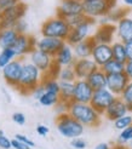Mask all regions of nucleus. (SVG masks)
Wrapping results in <instances>:
<instances>
[{
  "label": "nucleus",
  "instance_id": "43",
  "mask_svg": "<svg viewBox=\"0 0 132 149\" xmlns=\"http://www.w3.org/2000/svg\"><path fill=\"white\" fill-rule=\"evenodd\" d=\"M0 148L1 149H11L12 148V142L10 138H7L6 136L0 137Z\"/></svg>",
  "mask_w": 132,
  "mask_h": 149
},
{
  "label": "nucleus",
  "instance_id": "22",
  "mask_svg": "<svg viewBox=\"0 0 132 149\" xmlns=\"http://www.w3.org/2000/svg\"><path fill=\"white\" fill-rule=\"evenodd\" d=\"M96 45V41L93 40V38L86 39L81 42L76 44V45L73 46V50H74V55L76 57V59H80V58H90L91 57V54H92V50Z\"/></svg>",
  "mask_w": 132,
  "mask_h": 149
},
{
  "label": "nucleus",
  "instance_id": "8",
  "mask_svg": "<svg viewBox=\"0 0 132 149\" xmlns=\"http://www.w3.org/2000/svg\"><path fill=\"white\" fill-rule=\"evenodd\" d=\"M23 63L24 62L22 61L21 58H16V59H13L11 63L7 64L5 68L1 69L3 78L9 86H11L13 88L17 87L21 74H22V69H23Z\"/></svg>",
  "mask_w": 132,
  "mask_h": 149
},
{
  "label": "nucleus",
  "instance_id": "37",
  "mask_svg": "<svg viewBox=\"0 0 132 149\" xmlns=\"http://www.w3.org/2000/svg\"><path fill=\"white\" fill-rule=\"evenodd\" d=\"M70 146L74 149H85L87 147V143L83 137H76L70 139Z\"/></svg>",
  "mask_w": 132,
  "mask_h": 149
},
{
  "label": "nucleus",
  "instance_id": "42",
  "mask_svg": "<svg viewBox=\"0 0 132 149\" xmlns=\"http://www.w3.org/2000/svg\"><path fill=\"white\" fill-rule=\"evenodd\" d=\"M15 138H17L18 141H21L22 143H24L27 144L28 147H31V148H34V142L31 139V138H28L26 135H22V133H17L16 136H15Z\"/></svg>",
  "mask_w": 132,
  "mask_h": 149
},
{
  "label": "nucleus",
  "instance_id": "27",
  "mask_svg": "<svg viewBox=\"0 0 132 149\" xmlns=\"http://www.w3.org/2000/svg\"><path fill=\"white\" fill-rule=\"evenodd\" d=\"M102 70H103L107 75H110V74H118V73H124L125 70V63L119 62L116 59H110L108 63H106L102 67Z\"/></svg>",
  "mask_w": 132,
  "mask_h": 149
},
{
  "label": "nucleus",
  "instance_id": "26",
  "mask_svg": "<svg viewBox=\"0 0 132 149\" xmlns=\"http://www.w3.org/2000/svg\"><path fill=\"white\" fill-rule=\"evenodd\" d=\"M112 51H113V58L119 62L126 63L127 56H126V50H125V44L120 40H116L112 44Z\"/></svg>",
  "mask_w": 132,
  "mask_h": 149
},
{
  "label": "nucleus",
  "instance_id": "17",
  "mask_svg": "<svg viewBox=\"0 0 132 149\" xmlns=\"http://www.w3.org/2000/svg\"><path fill=\"white\" fill-rule=\"evenodd\" d=\"M99 67L94 63V61L91 57L90 58L76 59L75 63L73 64V69H74V72H75L76 79H84V80H86L91 73H93Z\"/></svg>",
  "mask_w": 132,
  "mask_h": 149
},
{
  "label": "nucleus",
  "instance_id": "24",
  "mask_svg": "<svg viewBox=\"0 0 132 149\" xmlns=\"http://www.w3.org/2000/svg\"><path fill=\"white\" fill-rule=\"evenodd\" d=\"M18 33L15 31V28H6L0 29V47L7 49L12 47L18 38Z\"/></svg>",
  "mask_w": 132,
  "mask_h": 149
},
{
  "label": "nucleus",
  "instance_id": "4",
  "mask_svg": "<svg viewBox=\"0 0 132 149\" xmlns=\"http://www.w3.org/2000/svg\"><path fill=\"white\" fill-rule=\"evenodd\" d=\"M116 7V0H83V12L94 19L108 16Z\"/></svg>",
  "mask_w": 132,
  "mask_h": 149
},
{
  "label": "nucleus",
  "instance_id": "44",
  "mask_svg": "<svg viewBox=\"0 0 132 149\" xmlns=\"http://www.w3.org/2000/svg\"><path fill=\"white\" fill-rule=\"evenodd\" d=\"M11 142H12V148L13 149H31V147H28L27 144L22 143L21 141H18L17 138L11 139Z\"/></svg>",
  "mask_w": 132,
  "mask_h": 149
},
{
  "label": "nucleus",
  "instance_id": "14",
  "mask_svg": "<svg viewBox=\"0 0 132 149\" xmlns=\"http://www.w3.org/2000/svg\"><path fill=\"white\" fill-rule=\"evenodd\" d=\"M29 62H32L42 74H46L53 67L55 59L52 56H50L38 49H35V50H33L32 54L29 55Z\"/></svg>",
  "mask_w": 132,
  "mask_h": 149
},
{
  "label": "nucleus",
  "instance_id": "28",
  "mask_svg": "<svg viewBox=\"0 0 132 149\" xmlns=\"http://www.w3.org/2000/svg\"><path fill=\"white\" fill-rule=\"evenodd\" d=\"M41 84H42L44 88H45V92L55 93V95L60 96V80H58V79L50 78V77L44 75Z\"/></svg>",
  "mask_w": 132,
  "mask_h": 149
},
{
  "label": "nucleus",
  "instance_id": "25",
  "mask_svg": "<svg viewBox=\"0 0 132 149\" xmlns=\"http://www.w3.org/2000/svg\"><path fill=\"white\" fill-rule=\"evenodd\" d=\"M74 86V81H60V100L63 102H72Z\"/></svg>",
  "mask_w": 132,
  "mask_h": 149
},
{
  "label": "nucleus",
  "instance_id": "12",
  "mask_svg": "<svg viewBox=\"0 0 132 149\" xmlns=\"http://www.w3.org/2000/svg\"><path fill=\"white\" fill-rule=\"evenodd\" d=\"M84 13L83 12V0H62L58 5L56 16H60L67 19L75 15Z\"/></svg>",
  "mask_w": 132,
  "mask_h": 149
},
{
  "label": "nucleus",
  "instance_id": "38",
  "mask_svg": "<svg viewBox=\"0 0 132 149\" xmlns=\"http://www.w3.org/2000/svg\"><path fill=\"white\" fill-rule=\"evenodd\" d=\"M12 121L15 124H17L19 126H23L27 121V119H26V115L23 113H21V111H17V113H13L12 114Z\"/></svg>",
  "mask_w": 132,
  "mask_h": 149
},
{
  "label": "nucleus",
  "instance_id": "50",
  "mask_svg": "<svg viewBox=\"0 0 132 149\" xmlns=\"http://www.w3.org/2000/svg\"><path fill=\"white\" fill-rule=\"evenodd\" d=\"M122 1L127 7H132V0H122Z\"/></svg>",
  "mask_w": 132,
  "mask_h": 149
},
{
  "label": "nucleus",
  "instance_id": "53",
  "mask_svg": "<svg viewBox=\"0 0 132 149\" xmlns=\"http://www.w3.org/2000/svg\"><path fill=\"white\" fill-rule=\"evenodd\" d=\"M31 149H38V148H31Z\"/></svg>",
  "mask_w": 132,
  "mask_h": 149
},
{
  "label": "nucleus",
  "instance_id": "13",
  "mask_svg": "<svg viewBox=\"0 0 132 149\" xmlns=\"http://www.w3.org/2000/svg\"><path fill=\"white\" fill-rule=\"evenodd\" d=\"M74 95H73V101L79 103H90L94 90L91 85L87 83V80L76 79L74 81Z\"/></svg>",
  "mask_w": 132,
  "mask_h": 149
},
{
  "label": "nucleus",
  "instance_id": "9",
  "mask_svg": "<svg viewBox=\"0 0 132 149\" xmlns=\"http://www.w3.org/2000/svg\"><path fill=\"white\" fill-rule=\"evenodd\" d=\"M115 98L116 96L106 87V88H101V90H94L90 104L101 115H104V111Z\"/></svg>",
  "mask_w": 132,
  "mask_h": 149
},
{
  "label": "nucleus",
  "instance_id": "11",
  "mask_svg": "<svg viewBox=\"0 0 132 149\" xmlns=\"http://www.w3.org/2000/svg\"><path fill=\"white\" fill-rule=\"evenodd\" d=\"M64 45H65L64 40L56 39V38H49V36H41L40 39H36L35 49L55 57Z\"/></svg>",
  "mask_w": 132,
  "mask_h": 149
},
{
  "label": "nucleus",
  "instance_id": "48",
  "mask_svg": "<svg viewBox=\"0 0 132 149\" xmlns=\"http://www.w3.org/2000/svg\"><path fill=\"white\" fill-rule=\"evenodd\" d=\"M93 149H112V146H110V144H108V143L102 142V143H98Z\"/></svg>",
  "mask_w": 132,
  "mask_h": 149
},
{
  "label": "nucleus",
  "instance_id": "7",
  "mask_svg": "<svg viewBox=\"0 0 132 149\" xmlns=\"http://www.w3.org/2000/svg\"><path fill=\"white\" fill-rule=\"evenodd\" d=\"M94 23H96V21L90 18L86 22H84L83 24H80L75 28H72L65 42L69 44V45H72V46H74V45H76V44L91 38L92 36V28H93Z\"/></svg>",
  "mask_w": 132,
  "mask_h": 149
},
{
  "label": "nucleus",
  "instance_id": "39",
  "mask_svg": "<svg viewBox=\"0 0 132 149\" xmlns=\"http://www.w3.org/2000/svg\"><path fill=\"white\" fill-rule=\"evenodd\" d=\"M27 29H28V24L24 19H21L18 23L15 26V31L18 34H27Z\"/></svg>",
  "mask_w": 132,
  "mask_h": 149
},
{
  "label": "nucleus",
  "instance_id": "16",
  "mask_svg": "<svg viewBox=\"0 0 132 149\" xmlns=\"http://www.w3.org/2000/svg\"><path fill=\"white\" fill-rule=\"evenodd\" d=\"M116 35V26L113 23L99 24L96 32L92 34L93 40L96 44H109L112 45L114 42V38Z\"/></svg>",
  "mask_w": 132,
  "mask_h": 149
},
{
  "label": "nucleus",
  "instance_id": "47",
  "mask_svg": "<svg viewBox=\"0 0 132 149\" xmlns=\"http://www.w3.org/2000/svg\"><path fill=\"white\" fill-rule=\"evenodd\" d=\"M125 44V50H126V56L127 59H132V40L124 42Z\"/></svg>",
  "mask_w": 132,
  "mask_h": 149
},
{
  "label": "nucleus",
  "instance_id": "51",
  "mask_svg": "<svg viewBox=\"0 0 132 149\" xmlns=\"http://www.w3.org/2000/svg\"><path fill=\"white\" fill-rule=\"evenodd\" d=\"M126 147H127V149H132V141H131V142H130V143H129Z\"/></svg>",
  "mask_w": 132,
  "mask_h": 149
},
{
  "label": "nucleus",
  "instance_id": "30",
  "mask_svg": "<svg viewBox=\"0 0 132 149\" xmlns=\"http://www.w3.org/2000/svg\"><path fill=\"white\" fill-rule=\"evenodd\" d=\"M60 96L55 95V93H50V92H45L41 98L39 100V103L42 107H56L58 102H60Z\"/></svg>",
  "mask_w": 132,
  "mask_h": 149
},
{
  "label": "nucleus",
  "instance_id": "32",
  "mask_svg": "<svg viewBox=\"0 0 132 149\" xmlns=\"http://www.w3.org/2000/svg\"><path fill=\"white\" fill-rule=\"evenodd\" d=\"M113 123H114V127H115L116 130L122 131V130L127 129L129 126L132 125V114L129 113V114H126V115L119 118L118 120H115V121H113Z\"/></svg>",
  "mask_w": 132,
  "mask_h": 149
},
{
  "label": "nucleus",
  "instance_id": "35",
  "mask_svg": "<svg viewBox=\"0 0 132 149\" xmlns=\"http://www.w3.org/2000/svg\"><path fill=\"white\" fill-rule=\"evenodd\" d=\"M87 19H90V18L87 17L86 15L80 13V15H75V16H72V17L67 18L65 21H67V23L69 24V27L72 29V28H75V27H78L80 24H83L84 22H86Z\"/></svg>",
  "mask_w": 132,
  "mask_h": 149
},
{
  "label": "nucleus",
  "instance_id": "46",
  "mask_svg": "<svg viewBox=\"0 0 132 149\" xmlns=\"http://www.w3.org/2000/svg\"><path fill=\"white\" fill-rule=\"evenodd\" d=\"M124 73L127 75V78L130 79V81H132V59H127L125 63V70Z\"/></svg>",
  "mask_w": 132,
  "mask_h": 149
},
{
  "label": "nucleus",
  "instance_id": "29",
  "mask_svg": "<svg viewBox=\"0 0 132 149\" xmlns=\"http://www.w3.org/2000/svg\"><path fill=\"white\" fill-rule=\"evenodd\" d=\"M17 56L15 54V51L12 47H7V49H1L0 51V69L5 68V67L11 63L13 59H16Z\"/></svg>",
  "mask_w": 132,
  "mask_h": 149
},
{
  "label": "nucleus",
  "instance_id": "31",
  "mask_svg": "<svg viewBox=\"0 0 132 149\" xmlns=\"http://www.w3.org/2000/svg\"><path fill=\"white\" fill-rule=\"evenodd\" d=\"M57 79L60 81H75L76 75L73 67H62V68H60Z\"/></svg>",
  "mask_w": 132,
  "mask_h": 149
},
{
  "label": "nucleus",
  "instance_id": "6",
  "mask_svg": "<svg viewBox=\"0 0 132 149\" xmlns=\"http://www.w3.org/2000/svg\"><path fill=\"white\" fill-rule=\"evenodd\" d=\"M27 12V5L24 3L19 1L15 6L10 7L7 11H5L0 16V29L6 28H15L21 19H23L24 15Z\"/></svg>",
  "mask_w": 132,
  "mask_h": 149
},
{
  "label": "nucleus",
  "instance_id": "23",
  "mask_svg": "<svg viewBox=\"0 0 132 149\" xmlns=\"http://www.w3.org/2000/svg\"><path fill=\"white\" fill-rule=\"evenodd\" d=\"M86 80L93 90H101L107 87V74L102 70V68H98L91 73Z\"/></svg>",
  "mask_w": 132,
  "mask_h": 149
},
{
  "label": "nucleus",
  "instance_id": "33",
  "mask_svg": "<svg viewBox=\"0 0 132 149\" xmlns=\"http://www.w3.org/2000/svg\"><path fill=\"white\" fill-rule=\"evenodd\" d=\"M131 141H132V125L129 126L127 129L120 131L119 136H118V142H116V144L127 146Z\"/></svg>",
  "mask_w": 132,
  "mask_h": 149
},
{
  "label": "nucleus",
  "instance_id": "34",
  "mask_svg": "<svg viewBox=\"0 0 132 149\" xmlns=\"http://www.w3.org/2000/svg\"><path fill=\"white\" fill-rule=\"evenodd\" d=\"M120 98L126 103L127 109H129V113H132V81H130V83H129V85L126 86V88L121 93Z\"/></svg>",
  "mask_w": 132,
  "mask_h": 149
},
{
  "label": "nucleus",
  "instance_id": "15",
  "mask_svg": "<svg viewBox=\"0 0 132 149\" xmlns=\"http://www.w3.org/2000/svg\"><path fill=\"white\" fill-rule=\"evenodd\" d=\"M130 83V79L125 73H118V74H110L107 75V88L110 92H113L116 97H120L124 90Z\"/></svg>",
  "mask_w": 132,
  "mask_h": 149
},
{
  "label": "nucleus",
  "instance_id": "36",
  "mask_svg": "<svg viewBox=\"0 0 132 149\" xmlns=\"http://www.w3.org/2000/svg\"><path fill=\"white\" fill-rule=\"evenodd\" d=\"M21 0H0V16L10 9V7L18 4Z\"/></svg>",
  "mask_w": 132,
  "mask_h": 149
},
{
  "label": "nucleus",
  "instance_id": "10",
  "mask_svg": "<svg viewBox=\"0 0 132 149\" xmlns=\"http://www.w3.org/2000/svg\"><path fill=\"white\" fill-rule=\"evenodd\" d=\"M35 44H36V39L34 36L29 34H19L12 49L17 58L22 59L24 56H29L33 52V50H35Z\"/></svg>",
  "mask_w": 132,
  "mask_h": 149
},
{
  "label": "nucleus",
  "instance_id": "2",
  "mask_svg": "<svg viewBox=\"0 0 132 149\" xmlns=\"http://www.w3.org/2000/svg\"><path fill=\"white\" fill-rule=\"evenodd\" d=\"M42 77H44V74L32 62H24L16 90H18L23 95L32 93L34 88L41 84Z\"/></svg>",
  "mask_w": 132,
  "mask_h": 149
},
{
  "label": "nucleus",
  "instance_id": "5",
  "mask_svg": "<svg viewBox=\"0 0 132 149\" xmlns=\"http://www.w3.org/2000/svg\"><path fill=\"white\" fill-rule=\"evenodd\" d=\"M56 126L60 135L69 139L81 137L85 129V126L80 124L78 120H75L72 115H69V113L58 115L56 119Z\"/></svg>",
  "mask_w": 132,
  "mask_h": 149
},
{
  "label": "nucleus",
  "instance_id": "19",
  "mask_svg": "<svg viewBox=\"0 0 132 149\" xmlns=\"http://www.w3.org/2000/svg\"><path fill=\"white\" fill-rule=\"evenodd\" d=\"M53 59H55V64L58 65L60 68H62V67H73V64L76 61L73 46L65 42V45L53 57Z\"/></svg>",
  "mask_w": 132,
  "mask_h": 149
},
{
  "label": "nucleus",
  "instance_id": "20",
  "mask_svg": "<svg viewBox=\"0 0 132 149\" xmlns=\"http://www.w3.org/2000/svg\"><path fill=\"white\" fill-rule=\"evenodd\" d=\"M129 114V109H127V106L126 103L124 102L120 97H116L112 104L107 108V110L104 111V116L110 121H115L118 120L119 118Z\"/></svg>",
  "mask_w": 132,
  "mask_h": 149
},
{
  "label": "nucleus",
  "instance_id": "41",
  "mask_svg": "<svg viewBox=\"0 0 132 149\" xmlns=\"http://www.w3.org/2000/svg\"><path fill=\"white\" fill-rule=\"evenodd\" d=\"M44 93H45V88H44L42 84H40L39 86H36V87L34 88V90L32 91V96H33V98H35L36 101H39Z\"/></svg>",
  "mask_w": 132,
  "mask_h": 149
},
{
  "label": "nucleus",
  "instance_id": "52",
  "mask_svg": "<svg viewBox=\"0 0 132 149\" xmlns=\"http://www.w3.org/2000/svg\"><path fill=\"white\" fill-rule=\"evenodd\" d=\"M1 136H5V133H4L3 130H0V137H1Z\"/></svg>",
  "mask_w": 132,
  "mask_h": 149
},
{
  "label": "nucleus",
  "instance_id": "21",
  "mask_svg": "<svg viewBox=\"0 0 132 149\" xmlns=\"http://www.w3.org/2000/svg\"><path fill=\"white\" fill-rule=\"evenodd\" d=\"M115 26H116V36H118V40L122 42L132 40V17L125 16Z\"/></svg>",
  "mask_w": 132,
  "mask_h": 149
},
{
  "label": "nucleus",
  "instance_id": "3",
  "mask_svg": "<svg viewBox=\"0 0 132 149\" xmlns=\"http://www.w3.org/2000/svg\"><path fill=\"white\" fill-rule=\"evenodd\" d=\"M40 33H41V36L56 38V39H61L65 41L70 33V27L64 18L60 16H53L47 18L42 23Z\"/></svg>",
  "mask_w": 132,
  "mask_h": 149
},
{
  "label": "nucleus",
  "instance_id": "49",
  "mask_svg": "<svg viewBox=\"0 0 132 149\" xmlns=\"http://www.w3.org/2000/svg\"><path fill=\"white\" fill-rule=\"evenodd\" d=\"M112 149H127L126 146H120V144H114L112 146Z\"/></svg>",
  "mask_w": 132,
  "mask_h": 149
},
{
  "label": "nucleus",
  "instance_id": "18",
  "mask_svg": "<svg viewBox=\"0 0 132 149\" xmlns=\"http://www.w3.org/2000/svg\"><path fill=\"white\" fill-rule=\"evenodd\" d=\"M91 58L99 68H102L106 63L113 59L112 45H109V44H96L92 50Z\"/></svg>",
  "mask_w": 132,
  "mask_h": 149
},
{
  "label": "nucleus",
  "instance_id": "45",
  "mask_svg": "<svg viewBox=\"0 0 132 149\" xmlns=\"http://www.w3.org/2000/svg\"><path fill=\"white\" fill-rule=\"evenodd\" d=\"M49 127L47 126H45V125H38L36 126V133L40 136V137H45V136H47L49 135Z\"/></svg>",
  "mask_w": 132,
  "mask_h": 149
},
{
  "label": "nucleus",
  "instance_id": "1",
  "mask_svg": "<svg viewBox=\"0 0 132 149\" xmlns=\"http://www.w3.org/2000/svg\"><path fill=\"white\" fill-rule=\"evenodd\" d=\"M69 115L87 127H97L101 124V114L90 103H79L72 101L68 109Z\"/></svg>",
  "mask_w": 132,
  "mask_h": 149
},
{
  "label": "nucleus",
  "instance_id": "40",
  "mask_svg": "<svg viewBox=\"0 0 132 149\" xmlns=\"http://www.w3.org/2000/svg\"><path fill=\"white\" fill-rule=\"evenodd\" d=\"M69 103L70 102H63V101L58 102V104L56 106V110L58 111V115H60V114H64V113H68Z\"/></svg>",
  "mask_w": 132,
  "mask_h": 149
}]
</instances>
